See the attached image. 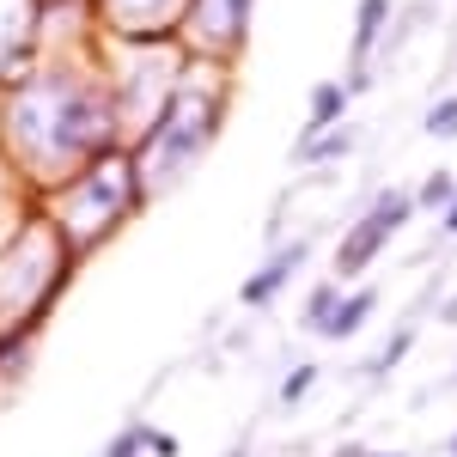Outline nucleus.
I'll use <instances>...</instances> for the list:
<instances>
[{
  "mask_svg": "<svg viewBox=\"0 0 457 457\" xmlns=\"http://www.w3.org/2000/svg\"><path fill=\"white\" fill-rule=\"evenodd\" d=\"M177 452H183L177 433H153V439H146V457H177Z\"/></svg>",
  "mask_w": 457,
  "mask_h": 457,
  "instance_id": "obj_13",
  "label": "nucleus"
},
{
  "mask_svg": "<svg viewBox=\"0 0 457 457\" xmlns=\"http://www.w3.org/2000/svg\"><path fill=\"white\" fill-rule=\"evenodd\" d=\"M336 305H342V281H317L312 293H305V312H299V323L317 336V329L329 323V312H336Z\"/></svg>",
  "mask_w": 457,
  "mask_h": 457,
  "instance_id": "obj_5",
  "label": "nucleus"
},
{
  "mask_svg": "<svg viewBox=\"0 0 457 457\" xmlns=\"http://www.w3.org/2000/svg\"><path fill=\"white\" fill-rule=\"evenodd\" d=\"M342 104H348V86H317L312 92V129H329L342 116Z\"/></svg>",
  "mask_w": 457,
  "mask_h": 457,
  "instance_id": "obj_7",
  "label": "nucleus"
},
{
  "mask_svg": "<svg viewBox=\"0 0 457 457\" xmlns=\"http://www.w3.org/2000/svg\"><path fill=\"white\" fill-rule=\"evenodd\" d=\"M409 213H415V195H409V189H385V195L366 208V220H353V232L342 238V250H336V281L348 287L353 275H366V269L378 262V250L409 226Z\"/></svg>",
  "mask_w": 457,
  "mask_h": 457,
  "instance_id": "obj_1",
  "label": "nucleus"
},
{
  "mask_svg": "<svg viewBox=\"0 0 457 457\" xmlns=\"http://www.w3.org/2000/svg\"><path fill=\"white\" fill-rule=\"evenodd\" d=\"M452 385H457V378H452Z\"/></svg>",
  "mask_w": 457,
  "mask_h": 457,
  "instance_id": "obj_18",
  "label": "nucleus"
},
{
  "mask_svg": "<svg viewBox=\"0 0 457 457\" xmlns=\"http://www.w3.org/2000/svg\"><path fill=\"white\" fill-rule=\"evenodd\" d=\"M312 385H317V366H312V360H299V366L281 378V403H287V409H293V403H305V396H312Z\"/></svg>",
  "mask_w": 457,
  "mask_h": 457,
  "instance_id": "obj_10",
  "label": "nucleus"
},
{
  "mask_svg": "<svg viewBox=\"0 0 457 457\" xmlns=\"http://www.w3.org/2000/svg\"><path fill=\"white\" fill-rule=\"evenodd\" d=\"M452 202H457V177L452 171H433L421 189H415V208H452Z\"/></svg>",
  "mask_w": 457,
  "mask_h": 457,
  "instance_id": "obj_8",
  "label": "nucleus"
},
{
  "mask_svg": "<svg viewBox=\"0 0 457 457\" xmlns=\"http://www.w3.org/2000/svg\"><path fill=\"white\" fill-rule=\"evenodd\" d=\"M445 457H457V433H452V439H445Z\"/></svg>",
  "mask_w": 457,
  "mask_h": 457,
  "instance_id": "obj_17",
  "label": "nucleus"
},
{
  "mask_svg": "<svg viewBox=\"0 0 457 457\" xmlns=\"http://www.w3.org/2000/svg\"><path fill=\"white\" fill-rule=\"evenodd\" d=\"M415 336H421V329H415V323H403V329H396V336H390V342L372 353L360 372H366V378H385V372H396V366H403V353L415 348Z\"/></svg>",
  "mask_w": 457,
  "mask_h": 457,
  "instance_id": "obj_4",
  "label": "nucleus"
},
{
  "mask_svg": "<svg viewBox=\"0 0 457 457\" xmlns=\"http://www.w3.org/2000/svg\"><path fill=\"white\" fill-rule=\"evenodd\" d=\"M372 312H378V287H353V293H342V305L329 312V323H323L317 336H329V342H348V336H360V329L372 323Z\"/></svg>",
  "mask_w": 457,
  "mask_h": 457,
  "instance_id": "obj_3",
  "label": "nucleus"
},
{
  "mask_svg": "<svg viewBox=\"0 0 457 457\" xmlns=\"http://www.w3.org/2000/svg\"><path fill=\"white\" fill-rule=\"evenodd\" d=\"M439 232H445V238H457V202L445 208V220H439Z\"/></svg>",
  "mask_w": 457,
  "mask_h": 457,
  "instance_id": "obj_15",
  "label": "nucleus"
},
{
  "mask_svg": "<svg viewBox=\"0 0 457 457\" xmlns=\"http://www.w3.org/2000/svg\"><path fill=\"white\" fill-rule=\"evenodd\" d=\"M348 146H353V135H348V129H336V135L305 141V146H299V159H305V165H317V159H336V153H348Z\"/></svg>",
  "mask_w": 457,
  "mask_h": 457,
  "instance_id": "obj_11",
  "label": "nucleus"
},
{
  "mask_svg": "<svg viewBox=\"0 0 457 457\" xmlns=\"http://www.w3.org/2000/svg\"><path fill=\"white\" fill-rule=\"evenodd\" d=\"M390 0H360V31H353V62H366V49L378 43V25H385Z\"/></svg>",
  "mask_w": 457,
  "mask_h": 457,
  "instance_id": "obj_6",
  "label": "nucleus"
},
{
  "mask_svg": "<svg viewBox=\"0 0 457 457\" xmlns=\"http://www.w3.org/2000/svg\"><path fill=\"white\" fill-rule=\"evenodd\" d=\"M439 323H457V293L445 299V305H439Z\"/></svg>",
  "mask_w": 457,
  "mask_h": 457,
  "instance_id": "obj_16",
  "label": "nucleus"
},
{
  "mask_svg": "<svg viewBox=\"0 0 457 457\" xmlns=\"http://www.w3.org/2000/svg\"><path fill=\"white\" fill-rule=\"evenodd\" d=\"M427 135H439V141H457V98H439V104L427 110Z\"/></svg>",
  "mask_w": 457,
  "mask_h": 457,
  "instance_id": "obj_12",
  "label": "nucleus"
},
{
  "mask_svg": "<svg viewBox=\"0 0 457 457\" xmlns=\"http://www.w3.org/2000/svg\"><path fill=\"white\" fill-rule=\"evenodd\" d=\"M305 256H312V238H293V245H281L245 287H238V299H245V305H275V293H281V287L293 281L299 269H305Z\"/></svg>",
  "mask_w": 457,
  "mask_h": 457,
  "instance_id": "obj_2",
  "label": "nucleus"
},
{
  "mask_svg": "<svg viewBox=\"0 0 457 457\" xmlns=\"http://www.w3.org/2000/svg\"><path fill=\"white\" fill-rule=\"evenodd\" d=\"M146 439H153V427L146 421H129L116 439L104 445V457H146Z\"/></svg>",
  "mask_w": 457,
  "mask_h": 457,
  "instance_id": "obj_9",
  "label": "nucleus"
},
{
  "mask_svg": "<svg viewBox=\"0 0 457 457\" xmlns=\"http://www.w3.org/2000/svg\"><path fill=\"white\" fill-rule=\"evenodd\" d=\"M329 457H409V452H372V445H336Z\"/></svg>",
  "mask_w": 457,
  "mask_h": 457,
  "instance_id": "obj_14",
  "label": "nucleus"
}]
</instances>
